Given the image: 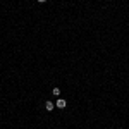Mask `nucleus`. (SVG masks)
I'll return each mask as SVG.
<instances>
[{"label":"nucleus","mask_w":129,"mask_h":129,"mask_svg":"<svg viewBox=\"0 0 129 129\" xmlns=\"http://www.w3.org/2000/svg\"><path fill=\"white\" fill-rule=\"evenodd\" d=\"M66 105H67V103H66V100H64V98H59V100H57V103H55V107H59L60 110L66 109Z\"/></svg>","instance_id":"f257e3e1"},{"label":"nucleus","mask_w":129,"mask_h":129,"mask_svg":"<svg viewBox=\"0 0 129 129\" xmlns=\"http://www.w3.org/2000/svg\"><path fill=\"white\" fill-rule=\"evenodd\" d=\"M45 109L48 110V112H52V110L55 109V103H52V102H47V103H45Z\"/></svg>","instance_id":"f03ea898"},{"label":"nucleus","mask_w":129,"mask_h":129,"mask_svg":"<svg viewBox=\"0 0 129 129\" xmlns=\"http://www.w3.org/2000/svg\"><path fill=\"white\" fill-rule=\"evenodd\" d=\"M52 95H55V96H60V89H59V88H53V89H52Z\"/></svg>","instance_id":"7ed1b4c3"},{"label":"nucleus","mask_w":129,"mask_h":129,"mask_svg":"<svg viewBox=\"0 0 129 129\" xmlns=\"http://www.w3.org/2000/svg\"><path fill=\"white\" fill-rule=\"evenodd\" d=\"M38 2H40V4H45V2H47V0H38Z\"/></svg>","instance_id":"20e7f679"}]
</instances>
